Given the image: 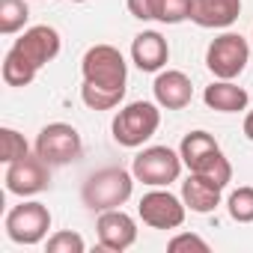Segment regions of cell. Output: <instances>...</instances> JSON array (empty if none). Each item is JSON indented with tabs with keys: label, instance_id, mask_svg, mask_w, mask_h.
<instances>
[{
	"label": "cell",
	"instance_id": "22",
	"mask_svg": "<svg viewBox=\"0 0 253 253\" xmlns=\"http://www.w3.org/2000/svg\"><path fill=\"white\" fill-rule=\"evenodd\" d=\"M81 98L89 110H113L119 107V101L125 98V92H113V89H98V86H89L84 84L81 86Z\"/></svg>",
	"mask_w": 253,
	"mask_h": 253
},
{
	"label": "cell",
	"instance_id": "1",
	"mask_svg": "<svg viewBox=\"0 0 253 253\" xmlns=\"http://www.w3.org/2000/svg\"><path fill=\"white\" fill-rule=\"evenodd\" d=\"M134 173L122 170V167H104L98 173H92L84 188H81V200L89 211H107V209H119L131 200L134 191Z\"/></svg>",
	"mask_w": 253,
	"mask_h": 253
},
{
	"label": "cell",
	"instance_id": "4",
	"mask_svg": "<svg viewBox=\"0 0 253 253\" xmlns=\"http://www.w3.org/2000/svg\"><path fill=\"white\" fill-rule=\"evenodd\" d=\"M182 167H185L182 155L173 152L170 146H149V149L137 152L131 161L134 179L149 188H167L170 182H176L182 176Z\"/></svg>",
	"mask_w": 253,
	"mask_h": 253
},
{
	"label": "cell",
	"instance_id": "10",
	"mask_svg": "<svg viewBox=\"0 0 253 253\" xmlns=\"http://www.w3.org/2000/svg\"><path fill=\"white\" fill-rule=\"evenodd\" d=\"M95 232H98V244H101L104 250H113V253L128 250V247L137 241V223H134L131 214H125L122 209L98 211Z\"/></svg>",
	"mask_w": 253,
	"mask_h": 253
},
{
	"label": "cell",
	"instance_id": "25",
	"mask_svg": "<svg viewBox=\"0 0 253 253\" xmlns=\"http://www.w3.org/2000/svg\"><path fill=\"white\" fill-rule=\"evenodd\" d=\"M167 250H173V253H179V250H200V253H209V241L200 238V235H194V232H179V235H173V238L167 241Z\"/></svg>",
	"mask_w": 253,
	"mask_h": 253
},
{
	"label": "cell",
	"instance_id": "9",
	"mask_svg": "<svg viewBox=\"0 0 253 253\" xmlns=\"http://www.w3.org/2000/svg\"><path fill=\"white\" fill-rule=\"evenodd\" d=\"M6 191L15 197H36L51 185V164L42 155H24L6 164Z\"/></svg>",
	"mask_w": 253,
	"mask_h": 253
},
{
	"label": "cell",
	"instance_id": "28",
	"mask_svg": "<svg viewBox=\"0 0 253 253\" xmlns=\"http://www.w3.org/2000/svg\"><path fill=\"white\" fill-rule=\"evenodd\" d=\"M69 3H86V0H69Z\"/></svg>",
	"mask_w": 253,
	"mask_h": 253
},
{
	"label": "cell",
	"instance_id": "7",
	"mask_svg": "<svg viewBox=\"0 0 253 253\" xmlns=\"http://www.w3.org/2000/svg\"><path fill=\"white\" fill-rule=\"evenodd\" d=\"M3 226H6L9 241L33 247V244L45 241V235H48V229H51V211H48L45 203L30 200V203H21V206L9 209Z\"/></svg>",
	"mask_w": 253,
	"mask_h": 253
},
{
	"label": "cell",
	"instance_id": "5",
	"mask_svg": "<svg viewBox=\"0 0 253 253\" xmlns=\"http://www.w3.org/2000/svg\"><path fill=\"white\" fill-rule=\"evenodd\" d=\"M36 155H42L51 167H66L84 155V140L75 125L51 122L36 134Z\"/></svg>",
	"mask_w": 253,
	"mask_h": 253
},
{
	"label": "cell",
	"instance_id": "19",
	"mask_svg": "<svg viewBox=\"0 0 253 253\" xmlns=\"http://www.w3.org/2000/svg\"><path fill=\"white\" fill-rule=\"evenodd\" d=\"M27 21H30V9L24 0H0V33L3 36L21 33Z\"/></svg>",
	"mask_w": 253,
	"mask_h": 253
},
{
	"label": "cell",
	"instance_id": "11",
	"mask_svg": "<svg viewBox=\"0 0 253 253\" xmlns=\"http://www.w3.org/2000/svg\"><path fill=\"white\" fill-rule=\"evenodd\" d=\"M60 33L51 27V24H36V27H27L18 39H15V51L27 60V63H33L36 69H42V66H48L57 54H60Z\"/></svg>",
	"mask_w": 253,
	"mask_h": 253
},
{
	"label": "cell",
	"instance_id": "8",
	"mask_svg": "<svg viewBox=\"0 0 253 253\" xmlns=\"http://www.w3.org/2000/svg\"><path fill=\"white\" fill-rule=\"evenodd\" d=\"M137 211H140V220L152 229H179L185 223L188 206L182 197H176L164 188H152L149 194H143Z\"/></svg>",
	"mask_w": 253,
	"mask_h": 253
},
{
	"label": "cell",
	"instance_id": "26",
	"mask_svg": "<svg viewBox=\"0 0 253 253\" xmlns=\"http://www.w3.org/2000/svg\"><path fill=\"white\" fill-rule=\"evenodd\" d=\"M128 12L137 21H155V0H128Z\"/></svg>",
	"mask_w": 253,
	"mask_h": 253
},
{
	"label": "cell",
	"instance_id": "12",
	"mask_svg": "<svg viewBox=\"0 0 253 253\" xmlns=\"http://www.w3.org/2000/svg\"><path fill=\"white\" fill-rule=\"evenodd\" d=\"M152 92H155V101L164 110H182L194 98V84L179 69H161L155 84H152Z\"/></svg>",
	"mask_w": 253,
	"mask_h": 253
},
{
	"label": "cell",
	"instance_id": "15",
	"mask_svg": "<svg viewBox=\"0 0 253 253\" xmlns=\"http://www.w3.org/2000/svg\"><path fill=\"white\" fill-rule=\"evenodd\" d=\"M220 194H223V188L214 185L211 179H206L203 173H191V176L182 182V200H185V206H188L191 211H197V214L214 211V209L220 206Z\"/></svg>",
	"mask_w": 253,
	"mask_h": 253
},
{
	"label": "cell",
	"instance_id": "2",
	"mask_svg": "<svg viewBox=\"0 0 253 253\" xmlns=\"http://www.w3.org/2000/svg\"><path fill=\"white\" fill-rule=\"evenodd\" d=\"M158 107H161L158 101H131V104L119 107V113L113 116V125H110L113 140L125 149L143 146L161 125V110Z\"/></svg>",
	"mask_w": 253,
	"mask_h": 253
},
{
	"label": "cell",
	"instance_id": "14",
	"mask_svg": "<svg viewBox=\"0 0 253 253\" xmlns=\"http://www.w3.org/2000/svg\"><path fill=\"white\" fill-rule=\"evenodd\" d=\"M131 60L140 72H161L170 60V45L158 30H143L131 42Z\"/></svg>",
	"mask_w": 253,
	"mask_h": 253
},
{
	"label": "cell",
	"instance_id": "24",
	"mask_svg": "<svg viewBox=\"0 0 253 253\" xmlns=\"http://www.w3.org/2000/svg\"><path fill=\"white\" fill-rule=\"evenodd\" d=\"M45 250L48 253H84L86 250V241L72 232V229H63V232H54L48 241H45Z\"/></svg>",
	"mask_w": 253,
	"mask_h": 253
},
{
	"label": "cell",
	"instance_id": "6",
	"mask_svg": "<svg viewBox=\"0 0 253 253\" xmlns=\"http://www.w3.org/2000/svg\"><path fill=\"white\" fill-rule=\"evenodd\" d=\"M250 60V45L244 36L238 33H220L211 39L209 51H206V66L214 78L220 81H235Z\"/></svg>",
	"mask_w": 253,
	"mask_h": 253
},
{
	"label": "cell",
	"instance_id": "13",
	"mask_svg": "<svg viewBox=\"0 0 253 253\" xmlns=\"http://www.w3.org/2000/svg\"><path fill=\"white\" fill-rule=\"evenodd\" d=\"M241 15V0H191V21L206 30H226Z\"/></svg>",
	"mask_w": 253,
	"mask_h": 253
},
{
	"label": "cell",
	"instance_id": "18",
	"mask_svg": "<svg viewBox=\"0 0 253 253\" xmlns=\"http://www.w3.org/2000/svg\"><path fill=\"white\" fill-rule=\"evenodd\" d=\"M39 69L33 63H27L15 48H9V54L3 57V81L6 86H30L36 81Z\"/></svg>",
	"mask_w": 253,
	"mask_h": 253
},
{
	"label": "cell",
	"instance_id": "27",
	"mask_svg": "<svg viewBox=\"0 0 253 253\" xmlns=\"http://www.w3.org/2000/svg\"><path fill=\"white\" fill-rule=\"evenodd\" d=\"M244 134H247V140L253 143V110H247V116H244Z\"/></svg>",
	"mask_w": 253,
	"mask_h": 253
},
{
	"label": "cell",
	"instance_id": "3",
	"mask_svg": "<svg viewBox=\"0 0 253 253\" xmlns=\"http://www.w3.org/2000/svg\"><path fill=\"white\" fill-rule=\"evenodd\" d=\"M81 75H84V84H89V86L125 92L128 63H125V57L113 45H92L81 60Z\"/></svg>",
	"mask_w": 253,
	"mask_h": 253
},
{
	"label": "cell",
	"instance_id": "17",
	"mask_svg": "<svg viewBox=\"0 0 253 253\" xmlns=\"http://www.w3.org/2000/svg\"><path fill=\"white\" fill-rule=\"evenodd\" d=\"M214 152H220V146H217V140L209 131H188L182 137V143H179V155H182V161H185V167L191 173L200 170Z\"/></svg>",
	"mask_w": 253,
	"mask_h": 253
},
{
	"label": "cell",
	"instance_id": "16",
	"mask_svg": "<svg viewBox=\"0 0 253 253\" xmlns=\"http://www.w3.org/2000/svg\"><path fill=\"white\" fill-rule=\"evenodd\" d=\"M203 101H206V107H211V110H217V113H241V110H247L250 95H247V89H244V86H238V84H232V81H220V78H217L214 84H209V86H206Z\"/></svg>",
	"mask_w": 253,
	"mask_h": 253
},
{
	"label": "cell",
	"instance_id": "21",
	"mask_svg": "<svg viewBox=\"0 0 253 253\" xmlns=\"http://www.w3.org/2000/svg\"><path fill=\"white\" fill-rule=\"evenodd\" d=\"M226 209H229V217L232 220L253 223V188L250 185H241L238 191H232L229 200H226Z\"/></svg>",
	"mask_w": 253,
	"mask_h": 253
},
{
	"label": "cell",
	"instance_id": "23",
	"mask_svg": "<svg viewBox=\"0 0 253 253\" xmlns=\"http://www.w3.org/2000/svg\"><path fill=\"white\" fill-rule=\"evenodd\" d=\"M191 18V0H155V21L182 24Z\"/></svg>",
	"mask_w": 253,
	"mask_h": 253
},
{
	"label": "cell",
	"instance_id": "20",
	"mask_svg": "<svg viewBox=\"0 0 253 253\" xmlns=\"http://www.w3.org/2000/svg\"><path fill=\"white\" fill-rule=\"evenodd\" d=\"M24 155H30V146H27L24 134H18L15 128H9V125L0 128V161L12 164V161H18Z\"/></svg>",
	"mask_w": 253,
	"mask_h": 253
}]
</instances>
